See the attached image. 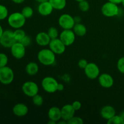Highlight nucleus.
I'll return each mask as SVG.
<instances>
[{"label": "nucleus", "mask_w": 124, "mask_h": 124, "mask_svg": "<svg viewBox=\"0 0 124 124\" xmlns=\"http://www.w3.org/2000/svg\"><path fill=\"white\" fill-rule=\"evenodd\" d=\"M37 58L41 64L49 66L55 62L56 54L50 48H43L38 52Z\"/></svg>", "instance_id": "1"}, {"label": "nucleus", "mask_w": 124, "mask_h": 124, "mask_svg": "<svg viewBox=\"0 0 124 124\" xmlns=\"http://www.w3.org/2000/svg\"><path fill=\"white\" fill-rule=\"evenodd\" d=\"M7 21L8 25L13 29H21L25 25L26 18L21 12H14L7 17Z\"/></svg>", "instance_id": "2"}, {"label": "nucleus", "mask_w": 124, "mask_h": 124, "mask_svg": "<svg viewBox=\"0 0 124 124\" xmlns=\"http://www.w3.org/2000/svg\"><path fill=\"white\" fill-rule=\"evenodd\" d=\"M117 5L110 1L105 2L101 7L102 13L105 16L109 18L116 16L119 13V8Z\"/></svg>", "instance_id": "3"}, {"label": "nucleus", "mask_w": 124, "mask_h": 124, "mask_svg": "<svg viewBox=\"0 0 124 124\" xmlns=\"http://www.w3.org/2000/svg\"><path fill=\"white\" fill-rule=\"evenodd\" d=\"M58 85V81L52 76L45 77L41 82L42 88L45 92L48 93H54L57 92Z\"/></svg>", "instance_id": "4"}, {"label": "nucleus", "mask_w": 124, "mask_h": 124, "mask_svg": "<svg viewBox=\"0 0 124 124\" xmlns=\"http://www.w3.org/2000/svg\"><path fill=\"white\" fill-rule=\"evenodd\" d=\"M14 79V72L10 67L5 66L0 68V82L4 85H8Z\"/></svg>", "instance_id": "5"}, {"label": "nucleus", "mask_w": 124, "mask_h": 124, "mask_svg": "<svg viewBox=\"0 0 124 124\" xmlns=\"http://www.w3.org/2000/svg\"><path fill=\"white\" fill-rule=\"evenodd\" d=\"M16 41L13 35V31L12 30H4L0 38V44L4 48H10Z\"/></svg>", "instance_id": "6"}, {"label": "nucleus", "mask_w": 124, "mask_h": 124, "mask_svg": "<svg viewBox=\"0 0 124 124\" xmlns=\"http://www.w3.org/2000/svg\"><path fill=\"white\" fill-rule=\"evenodd\" d=\"M22 91L27 96L32 98L38 94L39 87L33 81H26L22 85Z\"/></svg>", "instance_id": "7"}, {"label": "nucleus", "mask_w": 124, "mask_h": 124, "mask_svg": "<svg viewBox=\"0 0 124 124\" xmlns=\"http://www.w3.org/2000/svg\"><path fill=\"white\" fill-rule=\"evenodd\" d=\"M58 24L63 30L73 29L74 25L76 24L75 18L69 14H62L58 19Z\"/></svg>", "instance_id": "8"}, {"label": "nucleus", "mask_w": 124, "mask_h": 124, "mask_svg": "<svg viewBox=\"0 0 124 124\" xmlns=\"http://www.w3.org/2000/svg\"><path fill=\"white\" fill-rule=\"evenodd\" d=\"M59 38L67 47H68L74 43L76 39V35L74 33L73 29L63 30V31H62L59 34Z\"/></svg>", "instance_id": "9"}, {"label": "nucleus", "mask_w": 124, "mask_h": 124, "mask_svg": "<svg viewBox=\"0 0 124 124\" xmlns=\"http://www.w3.org/2000/svg\"><path fill=\"white\" fill-rule=\"evenodd\" d=\"M84 70L85 76L90 79H95L100 75V69L98 65L94 62L88 63Z\"/></svg>", "instance_id": "10"}, {"label": "nucleus", "mask_w": 124, "mask_h": 124, "mask_svg": "<svg viewBox=\"0 0 124 124\" xmlns=\"http://www.w3.org/2000/svg\"><path fill=\"white\" fill-rule=\"evenodd\" d=\"M48 46L50 49L56 54H61L64 53L67 47L59 38L51 39Z\"/></svg>", "instance_id": "11"}, {"label": "nucleus", "mask_w": 124, "mask_h": 124, "mask_svg": "<svg viewBox=\"0 0 124 124\" xmlns=\"http://www.w3.org/2000/svg\"><path fill=\"white\" fill-rule=\"evenodd\" d=\"M26 47L20 42H16L10 47L12 55L17 59H21L25 56Z\"/></svg>", "instance_id": "12"}, {"label": "nucleus", "mask_w": 124, "mask_h": 124, "mask_svg": "<svg viewBox=\"0 0 124 124\" xmlns=\"http://www.w3.org/2000/svg\"><path fill=\"white\" fill-rule=\"evenodd\" d=\"M98 82L102 87L105 88H111L114 84V79L108 73H102L98 77Z\"/></svg>", "instance_id": "13"}, {"label": "nucleus", "mask_w": 124, "mask_h": 124, "mask_svg": "<svg viewBox=\"0 0 124 124\" xmlns=\"http://www.w3.org/2000/svg\"><path fill=\"white\" fill-rule=\"evenodd\" d=\"M62 119L65 121H69L71 117L75 116V110L71 104H65L61 108Z\"/></svg>", "instance_id": "14"}, {"label": "nucleus", "mask_w": 124, "mask_h": 124, "mask_svg": "<svg viewBox=\"0 0 124 124\" xmlns=\"http://www.w3.org/2000/svg\"><path fill=\"white\" fill-rule=\"evenodd\" d=\"M53 10H54V8L50 4V2H49V1L39 3L38 7V13L41 15L44 16H47L52 14Z\"/></svg>", "instance_id": "15"}, {"label": "nucleus", "mask_w": 124, "mask_h": 124, "mask_svg": "<svg viewBox=\"0 0 124 124\" xmlns=\"http://www.w3.org/2000/svg\"><path fill=\"white\" fill-rule=\"evenodd\" d=\"M13 114L18 117H24L27 115L29 108L23 103H18L13 106L12 109Z\"/></svg>", "instance_id": "16"}, {"label": "nucleus", "mask_w": 124, "mask_h": 124, "mask_svg": "<svg viewBox=\"0 0 124 124\" xmlns=\"http://www.w3.org/2000/svg\"><path fill=\"white\" fill-rule=\"evenodd\" d=\"M50 41L51 38L48 36L47 32H44V31L39 32L35 37V41L36 44L42 47L48 46Z\"/></svg>", "instance_id": "17"}, {"label": "nucleus", "mask_w": 124, "mask_h": 124, "mask_svg": "<svg viewBox=\"0 0 124 124\" xmlns=\"http://www.w3.org/2000/svg\"><path fill=\"white\" fill-rule=\"evenodd\" d=\"M101 116L104 119L108 120L116 115V110L113 107L110 105H107L103 107L101 110Z\"/></svg>", "instance_id": "18"}, {"label": "nucleus", "mask_w": 124, "mask_h": 124, "mask_svg": "<svg viewBox=\"0 0 124 124\" xmlns=\"http://www.w3.org/2000/svg\"><path fill=\"white\" fill-rule=\"evenodd\" d=\"M48 117L50 120L58 122L62 119L61 110L57 107H52L48 111Z\"/></svg>", "instance_id": "19"}, {"label": "nucleus", "mask_w": 124, "mask_h": 124, "mask_svg": "<svg viewBox=\"0 0 124 124\" xmlns=\"http://www.w3.org/2000/svg\"><path fill=\"white\" fill-rule=\"evenodd\" d=\"M39 66L37 63L30 62L25 66V72L29 76H35L38 73Z\"/></svg>", "instance_id": "20"}, {"label": "nucleus", "mask_w": 124, "mask_h": 124, "mask_svg": "<svg viewBox=\"0 0 124 124\" xmlns=\"http://www.w3.org/2000/svg\"><path fill=\"white\" fill-rule=\"evenodd\" d=\"M73 30L76 36H80V37L85 36L87 33V27L85 25L80 23H76L75 24L73 28Z\"/></svg>", "instance_id": "21"}, {"label": "nucleus", "mask_w": 124, "mask_h": 124, "mask_svg": "<svg viewBox=\"0 0 124 124\" xmlns=\"http://www.w3.org/2000/svg\"><path fill=\"white\" fill-rule=\"evenodd\" d=\"M49 2L53 6V8L58 10L64 9L67 4L66 0H49Z\"/></svg>", "instance_id": "22"}, {"label": "nucleus", "mask_w": 124, "mask_h": 124, "mask_svg": "<svg viewBox=\"0 0 124 124\" xmlns=\"http://www.w3.org/2000/svg\"><path fill=\"white\" fill-rule=\"evenodd\" d=\"M13 35H14L15 39L16 42H20L25 37L26 33H25V31L21 28V29H15V31H13Z\"/></svg>", "instance_id": "23"}, {"label": "nucleus", "mask_w": 124, "mask_h": 124, "mask_svg": "<svg viewBox=\"0 0 124 124\" xmlns=\"http://www.w3.org/2000/svg\"><path fill=\"white\" fill-rule=\"evenodd\" d=\"M21 13L26 19H29L33 15V9L30 6H25L22 9Z\"/></svg>", "instance_id": "24"}, {"label": "nucleus", "mask_w": 124, "mask_h": 124, "mask_svg": "<svg viewBox=\"0 0 124 124\" xmlns=\"http://www.w3.org/2000/svg\"><path fill=\"white\" fill-rule=\"evenodd\" d=\"M108 124H124V120L120 115H115L107 121Z\"/></svg>", "instance_id": "25"}, {"label": "nucleus", "mask_w": 124, "mask_h": 124, "mask_svg": "<svg viewBox=\"0 0 124 124\" xmlns=\"http://www.w3.org/2000/svg\"><path fill=\"white\" fill-rule=\"evenodd\" d=\"M47 33H48V36H50L51 39L58 38V36H59L58 30L57 29V28L54 27H50L48 29Z\"/></svg>", "instance_id": "26"}, {"label": "nucleus", "mask_w": 124, "mask_h": 124, "mask_svg": "<svg viewBox=\"0 0 124 124\" xmlns=\"http://www.w3.org/2000/svg\"><path fill=\"white\" fill-rule=\"evenodd\" d=\"M32 102L35 106L40 107L43 104L44 98L41 95L37 94L32 97Z\"/></svg>", "instance_id": "27"}, {"label": "nucleus", "mask_w": 124, "mask_h": 124, "mask_svg": "<svg viewBox=\"0 0 124 124\" xmlns=\"http://www.w3.org/2000/svg\"><path fill=\"white\" fill-rule=\"evenodd\" d=\"M78 7L81 11L86 12L90 9V4L87 0H84L78 2Z\"/></svg>", "instance_id": "28"}, {"label": "nucleus", "mask_w": 124, "mask_h": 124, "mask_svg": "<svg viewBox=\"0 0 124 124\" xmlns=\"http://www.w3.org/2000/svg\"><path fill=\"white\" fill-rule=\"evenodd\" d=\"M8 11L5 6L0 4V21L4 20L8 17Z\"/></svg>", "instance_id": "29"}, {"label": "nucleus", "mask_w": 124, "mask_h": 124, "mask_svg": "<svg viewBox=\"0 0 124 124\" xmlns=\"http://www.w3.org/2000/svg\"><path fill=\"white\" fill-rule=\"evenodd\" d=\"M8 57L5 53H0V68L6 66L8 64Z\"/></svg>", "instance_id": "30"}, {"label": "nucleus", "mask_w": 124, "mask_h": 124, "mask_svg": "<svg viewBox=\"0 0 124 124\" xmlns=\"http://www.w3.org/2000/svg\"><path fill=\"white\" fill-rule=\"evenodd\" d=\"M68 124H83L84 121L81 117L78 116H75L71 117L67 122Z\"/></svg>", "instance_id": "31"}, {"label": "nucleus", "mask_w": 124, "mask_h": 124, "mask_svg": "<svg viewBox=\"0 0 124 124\" xmlns=\"http://www.w3.org/2000/svg\"><path fill=\"white\" fill-rule=\"evenodd\" d=\"M117 67L120 73L124 74V56L119 59L117 62Z\"/></svg>", "instance_id": "32"}, {"label": "nucleus", "mask_w": 124, "mask_h": 124, "mask_svg": "<svg viewBox=\"0 0 124 124\" xmlns=\"http://www.w3.org/2000/svg\"><path fill=\"white\" fill-rule=\"evenodd\" d=\"M20 42L21 44H23L25 47H28V46H30L31 43V38L29 36H27V35H25V37L20 41Z\"/></svg>", "instance_id": "33"}, {"label": "nucleus", "mask_w": 124, "mask_h": 124, "mask_svg": "<svg viewBox=\"0 0 124 124\" xmlns=\"http://www.w3.org/2000/svg\"><path fill=\"white\" fill-rule=\"evenodd\" d=\"M88 62L86 59H81L80 60H79L78 63V65L79 67L81 69H84L86 67V66L88 64Z\"/></svg>", "instance_id": "34"}, {"label": "nucleus", "mask_w": 124, "mask_h": 124, "mask_svg": "<svg viewBox=\"0 0 124 124\" xmlns=\"http://www.w3.org/2000/svg\"><path fill=\"white\" fill-rule=\"evenodd\" d=\"M71 105H72L73 107V108L75 109L76 111L79 110L81 108V107H82V103L80 101H74L72 103Z\"/></svg>", "instance_id": "35"}, {"label": "nucleus", "mask_w": 124, "mask_h": 124, "mask_svg": "<svg viewBox=\"0 0 124 124\" xmlns=\"http://www.w3.org/2000/svg\"><path fill=\"white\" fill-rule=\"evenodd\" d=\"M64 84L62 83H58L57 90H58V92H62V90H64Z\"/></svg>", "instance_id": "36"}, {"label": "nucleus", "mask_w": 124, "mask_h": 124, "mask_svg": "<svg viewBox=\"0 0 124 124\" xmlns=\"http://www.w3.org/2000/svg\"><path fill=\"white\" fill-rule=\"evenodd\" d=\"M108 1L113 2V3L116 4H121L122 0H108Z\"/></svg>", "instance_id": "37"}, {"label": "nucleus", "mask_w": 124, "mask_h": 124, "mask_svg": "<svg viewBox=\"0 0 124 124\" xmlns=\"http://www.w3.org/2000/svg\"><path fill=\"white\" fill-rule=\"evenodd\" d=\"M14 3L18 4H22L23 2H24L25 0H12Z\"/></svg>", "instance_id": "38"}, {"label": "nucleus", "mask_w": 124, "mask_h": 124, "mask_svg": "<svg viewBox=\"0 0 124 124\" xmlns=\"http://www.w3.org/2000/svg\"><path fill=\"white\" fill-rule=\"evenodd\" d=\"M4 30H3V29H2V26H1V25H0V38H1V35H2V33H3Z\"/></svg>", "instance_id": "39"}, {"label": "nucleus", "mask_w": 124, "mask_h": 124, "mask_svg": "<svg viewBox=\"0 0 124 124\" xmlns=\"http://www.w3.org/2000/svg\"><path fill=\"white\" fill-rule=\"evenodd\" d=\"M36 2H39V3H41V2H46V1H48L49 0H35Z\"/></svg>", "instance_id": "40"}, {"label": "nucleus", "mask_w": 124, "mask_h": 124, "mask_svg": "<svg viewBox=\"0 0 124 124\" xmlns=\"http://www.w3.org/2000/svg\"><path fill=\"white\" fill-rule=\"evenodd\" d=\"M57 122H56L55 121H52V120H50V121L48 122V124H55Z\"/></svg>", "instance_id": "41"}, {"label": "nucleus", "mask_w": 124, "mask_h": 124, "mask_svg": "<svg viewBox=\"0 0 124 124\" xmlns=\"http://www.w3.org/2000/svg\"><path fill=\"white\" fill-rule=\"evenodd\" d=\"M119 115L121 116V117H122V118L124 120V111H122V112H121V113L119 114Z\"/></svg>", "instance_id": "42"}, {"label": "nucleus", "mask_w": 124, "mask_h": 124, "mask_svg": "<svg viewBox=\"0 0 124 124\" xmlns=\"http://www.w3.org/2000/svg\"><path fill=\"white\" fill-rule=\"evenodd\" d=\"M121 4H122V6H123L124 7V0H122V2H121Z\"/></svg>", "instance_id": "43"}, {"label": "nucleus", "mask_w": 124, "mask_h": 124, "mask_svg": "<svg viewBox=\"0 0 124 124\" xmlns=\"http://www.w3.org/2000/svg\"><path fill=\"white\" fill-rule=\"evenodd\" d=\"M76 1H77V2H80V1H84V0H75Z\"/></svg>", "instance_id": "44"}, {"label": "nucleus", "mask_w": 124, "mask_h": 124, "mask_svg": "<svg viewBox=\"0 0 124 124\" xmlns=\"http://www.w3.org/2000/svg\"><path fill=\"white\" fill-rule=\"evenodd\" d=\"M1 0H0V2H1Z\"/></svg>", "instance_id": "45"}]
</instances>
